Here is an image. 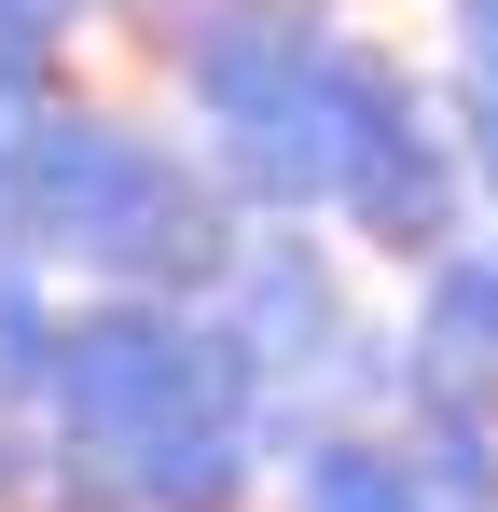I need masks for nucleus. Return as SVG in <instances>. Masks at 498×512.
<instances>
[{"instance_id":"f257e3e1","label":"nucleus","mask_w":498,"mask_h":512,"mask_svg":"<svg viewBox=\"0 0 498 512\" xmlns=\"http://www.w3.org/2000/svg\"><path fill=\"white\" fill-rule=\"evenodd\" d=\"M319 512H415V471L388 485L374 457H319Z\"/></svg>"}]
</instances>
